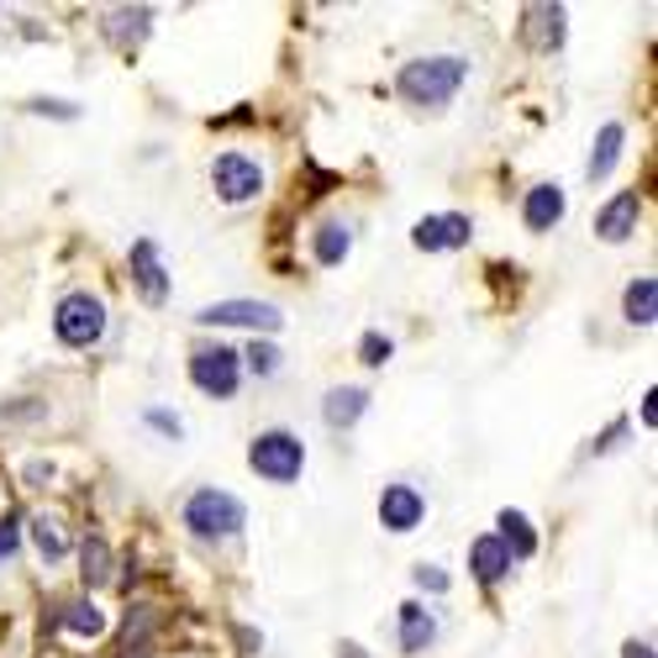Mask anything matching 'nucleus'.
<instances>
[{"mask_svg":"<svg viewBox=\"0 0 658 658\" xmlns=\"http://www.w3.org/2000/svg\"><path fill=\"white\" fill-rule=\"evenodd\" d=\"M85 585L100 590L106 580H111V548H106V538H85Z\"/></svg>","mask_w":658,"mask_h":658,"instance_id":"nucleus-20","label":"nucleus"},{"mask_svg":"<svg viewBox=\"0 0 658 658\" xmlns=\"http://www.w3.org/2000/svg\"><path fill=\"white\" fill-rule=\"evenodd\" d=\"M17 542H22V527H17V517L0 521V553H17Z\"/></svg>","mask_w":658,"mask_h":658,"instance_id":"nucleus-27","label":"nucleus"},{"mask_svg":"<svg viewBox=\"0 0 658 658\" xmlns=\"http://www.w3.org/2000/svg\"><path fill=\"white\" fill-rule=\"evenodd\" d=\"M148 422L159 432H169V438H180V417H169V411H148Z\"/></svg>","mask_w":658,"mask_h":658,"instance_id":"nucleus-28","label":"nucleus"},{"mask_svg":"<svg viewBox=\"0 0 658 658\" xmlns=\"http://www.w3.org/2000/svg\"><path fill=\"white\" fill-rule=\"evenodd\" d=\"M464 74H470V64L464 58H417V64H406L396 79V90L411 100V106H447L453 95H459V85H464Z\"/></svg>","mask_w":658,"mask_h":658,"instance_id":"nucleus-1","label":"nucleus"},{"mask_svg":"<svg viewBox=\"0 0 658 658\" xmlns=\"http://www.w3.org/2000/svg\"><path fill=\"white\" fill-rule=\"evenodd\" d=\"M53 327H58V337H64L69 348H90L95 337L106 332V306H100L95 295H85V290H74V295H64V301H58Z\"/></svg>","mask_w":658,"mask_h":658,"instance_id":"nucleus-4","label":"nucleus"},{"mask_svg":"<svg viewBox=\"0 0 658 658\" xmlns=\"http://www.w3.org/2000/svg\"><path fill=\"white\" fill-rule=\"evenodd\" d=\"M390 353H396V343H390V337H379V332H364V343H358V358H364V364H385Z\"/></svg>","mask_w":658,"mask_h":658,"instance_id":"nucleus-23","label":"nucleus"},{"mask_svg":"<svg viewBox=\"0 0 658 658\" xmlns=\"http://www.w3.org/2000/svg\"><path fill=\"white\" fill-rule=\"evenodd\" d=\"M212 185H216V195L222 201H254L263 190V169L254 164V159H242V153H222L212 164Z\"/></svg>","mask_w":658,"mask_h":658,"instance_id":"nucleus-7","label":"nucleus"},{"mask_svg":"<svg viewBox=\"0 0 658 658\" xmlns=\"http://www.w3.org/2000/svg\"><path fill=\"white\" fill-rule=\"evenodd\" d=\"M64 627L79 637H95V633H106V616L95 612L90 601H74V606H64Z\"/></svg>","mask_w":658,"mask_h":658,"instance_id":"nucleus-22","label":"nucleus"},{"mask_svg":"<svg viewBox=\"0 0 658 658\" xmlns=\"http://www.w3.org/2000/svg\"><path fill=\"white\" fill-rule=\"evenodd\" d=\"M348 248H353V237H348V227H337V222H327V227L316 233V263H343Z\"/></svg>","mask_w":658,"mask_h":658,"instance_id":"nucleus-21","label":"nucleus"},{"mask_svg":"<svg viewBox=\"0 0 658 658\" xmlns=\"http://www.w3.org/2000/svg\"><path fill=\"white\" fill-rule=\"evenodd\" d=\"M500 548H506V559H532V553H538V538H532V521L521 517V511H511V506H506V511H500Z\"/></svg>","mask_w":658,"mask_h":658,"instance_id":"nucleus-14","label":"nucleus"},{"mask_svg":"<svg viewBox=\"0 0 658 658\" xmlns=\"http://www.w3.org/2000/svg\"><path fill=\"white\" fill-rule=\"evenodd\" d=\"M627 322L633 327H654V316H658V280L654 274H643V280H633L627 284Z\"/></svg>","mask_w":658,"mask_h":658,"instance_id":"nucleus-16","label":"nucleus"},{"mask_svg":"<svg viewBox=\"0 0 658 658\" xmlns=\"http://www.w3.org/2000/svg\"><path fill=\"white\" fill-rule=\"evenodd\" d=\"M121 658H153V654H148V648H142V643H138V648H127V654H121Z\"/></svg>","mask_w":658,"mask_h":658,"instance_id":"nucleus-31","label":"nucleus"},{"mask_svg":"<svg viewBox=\"0 0 658 658\" xmlns=\"http://www.w3.org/2000/svg\"><path fill=\"white\" fill-rule=\"evenodd\" d=\"M248 464L263 474V479H274V485H290L301 464H306V447L301 438H290V432H263L259 443L248 447Z\"/></svg>","mask_w":658,"mask_h":658,"instance_id":"nucleus-3","label":"nucleus"},{"mask_svg":"<svg viewBox=\"0 0 658 658\" xmlns=\"http://www.w3.org/2000/svg\"><path fill=\"white\" fill-rule=\"evenodd\" d=\"M432 637H438V622H432L417 601H406V606H400V648H406V654H422Z\"/></svg>","mask_w":658,"mask_h":658,"instance_id":"nucleus-15","label":"nucleus"},{"mask_svg":"<svg viewBox=\"0 0 658 658\" xmlns=\"http://www.w3.org/2000/svg\"><path fill=\"white\" fill-rule=\"evenodd\" d=\"M201 327H254V332H280V306H269V301H216L195 316Z\"/></svg>","mask_w":658,"mask_h":658,"instance_id":"nucleus-5","label":"nucleus"},{"mask_svg":"<svg viewBox=\"0 0 658 658\" xmlns=\"http://www.w3.org/2000/svg\"><path fill=\"white\" fill-rule=\"evenodd\" d=\"M242 521H248V511H242V500L227 490H195L185 506V527L201 532V538H233Z\"/></svg>","mask_w":658,"mask_h":658,"instance_id":"nucleus-2","label":"nucleus"},{"mask_svg":"<svg viewBox=\"0 0 658 658\" xmlns=\"http://www.w3.org/2000/svg\"><path fill=\"white\" fill-rule=\"evenodd\" d=\"M627 658H654V648L648 643H627Z\"/></svg>","mask_w":658,"mask_h":658,"instance_id":"nucleus-30","label":"nucleus"},{"mask_svg":"<svg viewBox=\"0 0 658 658\" xmlns=\"http://www.w3.org/2000/svg\"><path fill=\"white\" fill-rule=\"evenodd\" d=\"M643 422H648V427L658 422V406H654V390H648V396H643Z\"/></svg>","mask_w":658,"mask_h":658,"instance_id":"nucleus-29","label":"nucleus"},{"mask_svg":"<svg viewBox=\"0 0 658 658\" xmlns=\"http://www.w3.org/2000/svg\"><path fill=\"white\" fill-rule=\"evenodd\" d=\"M637 216H643L637 190H622V195H612V201L601 206V216H595V233L606 237V242H627V237L637 233Z\"/></svg>","mask_w":658,"mask_h":658,"instance_id":"nucleus-8","label":"nucleus"},{"mask_svg":"<svg viewBox=\"0 0 658 658\" xmlns=\"http://www.w3.org/2000/svg\"><path fill=\"white\" fill-rule=\"evenodd\" d=\"M32 532H37V548H43V559H58V553H64V532H58V527H53L47 517L37 521Z\"/></svg>","mask_w":658,"mask_h":658,"instance_id":"nucleus-24","label":"nucleus"},{"mask_svg":"<svg viewBox=\"0 0 658 658\" xmlns=\"http://www.w3.org/2000/svg\"><path fill=\"white\" fill-rule=\"evenodd\" d=\"M364 406H369V396L348 385V390H332V396H327V411H322V417H327V427H353L358 417H364Z\"/></svg>","mask_w":658,"mask_h":658,"instance_id":"nucleus-19","label":"nucleus"},{"mask_svg":"<svg viewBox=\"0 0 658 658\" xmlns=\"http://www.w3.org/2000/svg\"><path fill=\"white\" fill-rule=\"evenodd\" d=\"M470 569H474V580H479V585H495V580L511 569V559H506V548H500L495 538H479L470 548Z\"/></svg>","mask_w":658,"mask_h":658,"instance_id":"nucleus-17","label":"nucleus"},{"mask_svg":"<svg viewBox=\"0 0 658 658\" xmlns=\"http://www.w3.org/2000/svg\"><path fill=\"white\" fill-rule=\"evenodd\" d=\"M470 216H422V222H417V248H427V254H438V248H464V242H470Z\"/></svg>","mask_w":658,"mask_h":658,"instance_id":"nucleus-9","label":"nucleus"},{"mask_svg":"<svg viewBox=\"0 0 658 658\" xmlns=\"http://www.w3.org/2000/svg\"><path fill=\"white\" fill-rule=\"evenodd\" d=\"M237 375H242V364H237L233 348H201L195 358H190V379L206 390V396L227 400L237 390Z\"/></svg>","mask_w":658,"mask_h":658,"instance_id":"nucleus-6","label":"nucleus"},{"mask_svg":"<svg viewBox=\"0 0 658 658\" xmlns=\"http://www.w3.org/2000/svg\"><path fill=\"white\" fill-rule=\"evenodd\" d=\"M527 43L542 53L564 43V6H527Z\"/></svg>","mask_w":658,"mask_h":658,"instance_id":"nucleus-13","label":"nucleus"},{"mask_svg":"<svg viewBox=\"0 0 658 658\" xmlns=\"http://www.w3.org/2000/svg\"><path fill=\"white\" fill-rule=\"evenodd\" d=\"M422 511H427V500L411 485H385V495H379V521L390 532H411L422 521Z\"/></svg>","mask_w":658,"mask_h":658,"instance_id":"nucleus-10","label":"nucleus"},{"mask_svg":"<svg viewBox=\"0 0 658 658\" xmlns=\"http://www.w3.org/2000/svg\"><path fill=\"white\" fill-rule=\"evenodd\" d=\"M417 585H422V590H438V595H443V590H447V574H443V569H432V564H422V569H417Z\"/></svg>","mask_w":658,"mask_h":658,"instance_id":"nucleus-26","label":"nucleus"},{"mask_svg":"<svg viewBox=\"0 0 658 658\" xmlns=\"http://www.w3.org/2000/svg\"><path fill=\"white\" fill-rule=\"evenodd\" d=\"M564 216V190L559 185H538L527 190V206H521V222L532 227V233H548L553 222Z\"/></svg>","mask_w":658,"mask_h":658,"instance_id":"nucleus-12","label":"nucleus"},{"mask_svg":"<svg viewBox=\"0 0 658 658\" xmlns=\"http://www.w3.org/2000/svg\"><path fill=\"white\" fill-rule=\"evenodd\" d=\"M616 159H622V127L606 121L601 138H595V153H590V180H606V174L616 169Z\"/></svg>","mask_w":658,"mask_h":658,"instance_id":"nucleus-18","label":"nucleus"},{"mask_svg":"<svg viewBox=\"0 0 658 658\" xmlns=\"http://www.w3.org/2000/svg\"><path fill=\"white\" fill-rule=\"evenodd\" d=\"M132 280H138V290H142V301H164L169 295V274H164V259H159V248L142 237V242H132Z\"/></svg>","mask_w":658,"mask_h":658,"instance_id":"nucleus-11","label":"nucleus"},{"mask_svg":"<svg viewBox=\"0 0 658 658\" xmlns=\"http://www.w3.org/2000/svg\"><path fill=\"white\" fill-rule=\"evenodd\" d=\"M248 364H254L259 375H274V369H280V348H269V343H254V348H248Z\"/></svg>","mask_w":658,"mask_h":658,"instance_id":"nucleus-25","label":"nucleus"}]
</instances>
